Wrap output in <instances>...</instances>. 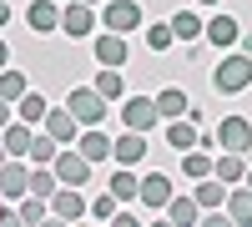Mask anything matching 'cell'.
<instances>
[{
  "mask_svg": "<svg viewBox=\"0 0 252 227\" xmlns=\"http://www.w3.org/2000/svg\"><path fill=\"white\" fill-rule=\"evenodd\" d=\"M202 35L212 40L217 51H232V46H237V35H242V26H237L232 15H222V10H217V15L207 20V26H202Z\"/></svg>",
  "mask_w": 252,
  "mask_h": 227,
  "instance_id": "2e32d148",
  "label": "cell"
},
{
  "mask_svg": "<svg viewBox=\"0 0 252 227\" xmlns=\"http://www.w3.org/2000/svg\"><path fill=\"white\" fill-rule=\"evenodd\" d=\"M91 56L101 66H126V61H131V46H126L121 31H96L91 35Z\"/></svg>",
  "mask_w": 252,
  "mask_h": 227,
  "instance_id": "ba28073f",
  "label": "cell"
},
{
  "mask_svg": "<svg viewBox=\"0 0 252 227\" xmlns=\"http://www.w3.org/2000/svg\"><path fill=\"white\" fill-rule=\"evenodd\" d=\"M51 167H56V177L66 182V187H86V182H91V162L81 157L76 147H71V152L61 147V152H56V162H51Z\"/></svg>",
  "mask_w": 252,
  "mask_h": 227,
  "instance_id": "9c48e42d",
  "label": "cell"
},
{
  "mask_svg": "<svg viewBox=\"0 0 252 227\" xmlns=\"http://www.w3.org/2000/svg\"><path fill=\"white\" fill-rule=\"evenodd\" d=\"M0 162H5V152H0Z\"/></svg>",
  "mask_w": 252,
  "mask_h": 227,
  "instance_id": "b9f144b4",
  "label": "cell"
},
{
  "mask_svg": "<svg viewBox=\"0 0 252 227\" xmlns=\"http://www.w3.org/2000/svg\"><path fill=\"white\" fill-rule=\"evenodd\" d=\"M91 86H96L101 96H106V101H121V96H126V81H121V66H101V76L91 81Z\"/></svg>",
  "mask_w": 252,
  "mask_h": 227,
  "instance_id": "83f0119b",
  "label": "cell"
},
{
  "mask_svg": "<svg viewBox=\"0 0 252 227\" xmlns=\"http://www.w3.org/2000/svg\"><path fill=\"white\" fill-rule=\"evenodd\" d=\"M86 5H96V10H101V5H106V0H86Z\"/></svg>",
  "mask_w": 252,
  "mask_h": 227,
  "instance_id": "ab89813d",
  "label": "cell"
},
{
  "mask_svg": "<svg viewBox=\"0 0 252 227\" xmlns=\"http://www.w3.org/2000/svg\"><path fill=\"white\" fill-rule=\"evenodd\" d=\"M66 106L76 111V121H81V127H101V121H106V96H101L96 86H71Z\"/></svg>",
  "mask_w": 252,
  "mask_h": 227,
  "instance_id": "7a4b0ae2",
  "label": "cell"
},
{
  "mask_svg": "<svg viewBox=\"0 0 252 227\" xmlns=\"http://www.w3.org/2000/svg\"><path fill=\"white\" fill-rule=\"evenodd\" d=\"M56 187H61L56 167H31V192H35V197H51Z\"/></svg>",
  "mask_w": 252,
  "mask_h": 227,
  "instance_id": "1f68e13d",
  "label": "cell"
},
{
  "mask_svg": "<svg viewBox=\"0 0 252 227\" xmlns=\"http://www.w3.org/2000/svg\"><path fill=\"white\" fill-rule=\"evenodd\" d=\"M247 86H252V56L247 51H227L212 66V91L217 96H242Z\"/></svg>",
  "mask_w": 252,
  "mask_h": 227,
  "instance_id": "6da1fadb",
  "label": "cell"
},
{
  "mask_svg": "<svg viewBox=\"0 0 252 227\" xmlns=\"http://www.w3.org/2000/svg\"><path fill=\"white\" fill-rule=\"evenodd\" d=\"M227 222H237V227H252V187H247V182L227 187Z\"/></svg>",
  "mask_w": 252,
  "mask_h": 227,
  "instance_id": "ac0fdd59",
  "label": "cell"
},
{
  "mask_svg": "<svg viewBox=\"0 0 252 227\" xmlns=\"http://www.w3.org/2000/svg\"><path fill=\"white\" fill-rule=\"evenodd\" d=\"M26 192H31V162L26 157H5V162H0V197L20 202Z\"/></svg>",
  "mask_w": 252,
  "mask_h": 227,
  "instance_id": "277c9868",
  "label": "cell"
},
{
  "mask_svg": "<svg viewBox=\"0 0 252 227\" xmlns=\"http://www.w3.org/2000/svg\"><path fill=\"white\" fill-rule=\"evenodd\" d=\"M237 46H242V51L252 56V31H242V35H237Z\"/></svg>",
  "mask_w": 252,
  "mask_h": 227,
  "instance_id": "74e56055",
  "label": "cell"
},
{
  "mask_svg": "<svg viewBox=\"0 0 252 227\" xmlns=\"http://www.w3.org/2000/svg\"><path fill=\"white\" fill-rule=\"evenodd\" d=\"M136 202H146V207L166 212V202H172V177H166V172H152V177H141V192H136Z\"/></svg>",
  "mask_w": 252,
  "mask_h": 227,
  "instance_id": "e0dca14e",
  "label": "cell"
},
{
  "mask_svg": "<svg viewBox=\"0 0 252 227\" xmlns=\"http://www.w3.org/2000/svg\"><path fill=\"white\" fill-rule=\"evenodd\" d=\"M76 152L91 162V167H101V162L111 157V136L101 131V127H81V136H76Z\"/></svg>",
  "mask_w": 252,
  "mask_h": 227,
  "instance_id": "5bb4252c",
  "label": "cell"
},
{
  "mask_svg": "<svg viewBox=\"0 0 252 227\" xmlns=\"http://www.w3.org/2000/svg\"><path fill=\"white\" fill-rule=\"evenodd\" d=\"M172 40H177L172 20H166V26H146V51H172Z\"/></svg>",
  "mask_w": 252,
  "mask_h": 227,
  "instance_id": "836d02e7",
  "label": "cell"
},
{
  "mask_svg": "<svg viewBox=\"0 0 252 227\" xmlns=\"http://www.w3.org/2000/svg\"><path fill=\"white\" fill-rule=\"evenodd\" d=\"M10 10H15V0H0V31L10 26Z\"/></svg>",
  "mask_w": 252,
  "mask_h": 227,
  "instance_id": "e575fe53",
  "label": "cell"
},
{
  "mask_svg": "<svg viewBox=\"0 0 252 227\" xmlns=\"http://www.w3.org/2000/svg\"><path fill=\"white\" fill-rule=\"evenodd\" d=\"M40 127H46V131L61 141V147H76V136H81V121H76V111H71V106H51Z\"/></svg>",
  "mask_w": 252,
  "mask_h": 227,
  "instance_id": "30bf717a",
  "label": "cell"
},
{
  "mask_svg": "<svg viewBox=\"0 0 252 227\" xmlns=\"http://www.w3.org/2000/svg\"><path fill=\"white\" fill-rule=\"evenodd\" d=\"M187 106H192V101H187V91H182V86H166V91H157V116H161V121H177V116H187Z\"/></svg>",
  "mask_w": 252,
  "mask_h": 227,
  "instance_id": "7402d4cb",
  "label": "cell"
},
{
  "mask_svg": "<svg viewBox=\"0 0 252 227\" xmlns=\"http://www.w3.org/2000/svg\"><path fill=\"white\" fill-rule=\"evenodd\" d=\"M15 217H20V222H46V217H51V197H35V192H26V197L15 202Z\"/></svg>",
  "mask_w": 252,
  "mask_h": 227,
  "instance_id": "484cf974",
  "label": "cell"
},
{
  "mask_svg": "<svg viewBox=\"0 0 252 227\" xmlns=\"http://www.w3.org/2000/svg\"><path fill=\"white\" fill-rule=\"evenodd\" d=\"M217 147L252 157V121H247V116H222V121H217Z\"/></svg>",
  "mask_w": 252,
  "mask_h": 227,
  "instance_id": "8992f818",
  "label": "cell"
},
{
  "mask_svg": "<svg viewBox=\"0 0 252 227\" xmlns=\"http://www.w3.org/2000/svg\"><path fill=\"white\" fill-rule=\"evenodd\" d=\"M56 152H61V141L46 131V127H35V136H31V152H26V162L31 167H51L56 162Z\"/></svg>",
  "mask_w": 252,
  "mask_h": 227,
  "instance_id": "ffe728a7",
  "label": "cell"
},
{
  "mask_svg": "<svg viewBox=\"0 0 252 227\" xmlns=\"http://www.w3.org/2000/svg\"><path fill=\"white\" fill-rule=\"evenodd\" d=\"M197 5H222V0H197Z\"/></svg>",
  "mask_w": 252,
  "mask_h": 227,
  "instance_id": "f35d334b",
  "label": "cell"
},
{
  "mask_svg": "<svg viewBox=\"0 0 252 227\" xmlns=\"http://www.w3.org/2000/svg\"><path fill=\"white\" fill-rule=\"evenodd\" d=\"M212 177H222L227 187H237V182L247 177V157L242 152H217L212 157Z\"/></svg>",
  "mask_w": 252,
  "mask_h": 227,
  "instance_id": "d6986e66",
  "label": "cell"
},
{
  "mask_svg": "<svg viewBox=\"0 0 252 227\" xmlns=\"http://www.w3.org/2000/svg\"><path fill=\"white\" fill-rule=\"evenodd\" d=\"M197 207H202V212L227 207V182H222V177H202V182H197Z\"/></svg>",
  "mask_w": 252,
  "mask_h": 227,
  "instance_id": "44dd1931",
  "label": "cell"
},
{
  "mask_svg": "<svg viewBox=\"0 0 252 227\" xmlns=\"http://www.w3.org/2000/svg\"><path fill=\"white\" fill-rule=\"evenodd\" d=\"M182 177H187V182H202V177H212V152H207V147H192V152H182Z\"/></svg>",
  "mask_w": 252,
  "mask_h": 227,
  "instance_id": "cb8c5ba5",
  "label": "cell"
},
{
  "mask_svg": "<svg viewBox=\"0 0 252 227\" xmlns=\"http://www.w3.org/2000/svg\"><path fill=\"white\" fill-rule=\"evenodd\" d=\"M106 187H111L121 202H136V192H141V177H136V167H121V172L106 182Z\"/></svg>",
  "mask_w": 252,
  "mask_h": 227,
  "instance_id": "f546056e",
  "label": "cell"
},
{
  "mask_svg": "<svg viewBox=\"0 0 252 227\" xmlns=\"http://www.w3.org/2000/svg\"><path fill=\"white\" fill-rule=\"evenodd\" d=\"M26 91H31V81H26V71H15V66H5V71H0V96H5L10 106H15V101L26 96Z\"/></svg>",
  "mask_w": 252,
  "mask_h": 227,
  "instance_id": "f1b7e54d",
  "label": "cell"
},
{
  "mask_svg": "<svg viewBox=\"0 0 252 227\" xmlns=\"http://www.w3.org/2000/svg\"><path fill=\"white\" fill-rule=\"evenodd\" d=\"M26 26H31L35 35L61 31V0H31V5H26Z\"/></svg>",
  "mask_w": 252,
  "mask_h": 227,
  "instance_id": "4fadbf2b",
  "label": "cell"
},
{
  "mask_svg": "<svg viewBox=\"0 0 252 227\" xmlns=\"http://www.w3.org/2000/svg\"><path fill=\"white\" fill-rule=\"evenodd\" d=\"M31 136H35V127H31V121L10 116L5 127H0V152H5V157H26V152H31Z\"/></svg>",
  "mask_w": 252,
  "mask_h": 227,
  "instance_id": "7c38bea8",
  "label": "cell"
},
{
  "mask_svg": "<svg viewBox=\"0 0 252 227\" xmlns=\"http://www.w3.org/2000/svg\"><path fill=\"white\" fill-rule=\"evenodd\" d=\"M166 147H177V152H192V147H197V121H192V116H177V121H166Z\"/></svg>",
  "mask_w": 252,
  "mask_h": 227,
  "instance_id": "603a6c76",
  "label": "cell"
},
{
  "mask_svg": "<svg viewBox=\"0 0 252 227\" xmlns=\"http://www.w3.org/2000/svg\"><path fill=\"white\" fill-rule=\"evenodd\" d=\"M157 96H121V127L131 131H152L157 127Z\"/></svg>",
  "mask_w": 252,
  "mask_h": 227,
  "instance_id": "52a82bcc",
  "label": "cell"
},
{
  "mask_svg": "<svg viewBox=\"0 0 252 227\" xmlns=\"http://www.w3.org/2000/svg\"><path fill=\"white\" fill-rule=\"evenodd\" d=\"M10 116H15V111H10V101H5V96H0V127H5V121H10Z\"/></svg>",
  "mask_w": 252,
  "mask_h": 227,
  "instance_id": "8d00e7d4",
  "label": "cell"
},
{
  "mask_svg": "<svg viewBox=\"0 0 252 227\" xmlns=\"http://www.w3.org/2000/svg\"><path fill=\"white\" fill-rule=\"evenodd\" d=\"M96 20H101V10L86 5V0H71V5H61V31H66L71 40H91V35H96Z\"/></svg>",
  "mask_w": 252,
  "mask_h": 227,
  "instance_id": "3957f363",
  "label": "cell"
},
{
  "mask_svg": "<svg viewBox=\"0 0 252 227\" xmlns=\"http://www.w3.org/2000/svg\"><path fill=\"white\" fill-rule=\"evenodd\" d=\"M202 26H207V20H202V15H192V10H177V15H172L177 40H202Z\"/></svg>",
  "mask_w": 252,
  "mask_h": 227,
  "instance_id": "4dcf8cb0",
  "label": "cell"
},
{
  "mask_svg": "<svg viewBox=\"0 0 252 227\" xmlns=\"http://www.w3.org/2000/svg\"><path fill=\"white\" fill-rule=\"evenodd\" d=\"M141 157H146V131H131V127H126V131L111 141V162H121V167H136Z\"/></svg>",
  "mask_w": 252,
  "mask_h": 227,
  "instance_id": "9a60e30c",
  "label": "cell"
},
{
  "mask_svg": "<svg viewBox=\"0 0 252 227\" xmlns=\"http://www.w3.org/2000/svg\"><path fill=\"white\" fill-rule=\"evenodd\" d=\"M242 182H247V187H252V167H247V177H242Z\"/></svg>",
  "mask_w": 252,
  "mask_h": 227,
  "instance_id": "60d3db41",
  "label": "cell"
},
{
  "mask_svg": "<svg viewBox=\"0 0 252 227\" xmlns=\"http://www.w3.org/2000/svg\"><path fill=\"white\" fill-rule=\"evenodd\" d=\"M46 111H51V101L40 96V91H26V96L15 101V116H20V121H31V127H40V121H46Z\"/></svg>",
  "mask_w": 252,
  "mask_h": 227,
  "instance_id": "d4e9b609",
  "label": "cell"
},
{
  "mask_svg": "<svg viewBox=\"0 0 252 227\" xmlns=\"http://www.w3.org/2000/svg\"><path fill=\"white\" fill-rule=\"evenodd\" d=\"M166 217H172L177 227H197L202 207H197V197H172V202H166Z\"/></svg>",
  "mask_w": 252,
  "mask_h": 227,
  "instance_id": "4316f807",
  "label": "cell"
},
{
  "mask_svg": "<svg viewBox=\"0 0 252 227\" xmlns=\"http://www.w3.org/2000/svg\"><path fill=\"white\" fill-rule=\"evenodd\" d=\"M101 26H106V31H121V35H131L136 26H146V15H141L136 0H106V5H101Z\"/></svg>",
  "mask_w": 252,
  "mask_h": 227,
  "instance_id": "5b68a950",
  "label": "cell"
},
{
  "mask_svg": "<svg viewBox=\"0 0 252 227\" xmlns=\"http://www.w3.org/2000/svg\"><path fill=\"white\" fill-rule=\"evenodd\" d=\"M116 212H121V197H116L111 187L101 192V197H91V217H101V222H111Z\"/></svg>",
  "mask_w": 252,
  "mask_h": 227,
  "instance_id": "d6a6232c",
  "label": "cell"
},
{
  "mask_svg": "<svg viewBox=\"0 0 252 227\" xmlns=\"http://www.w3.org/2000/svg\"><path fill=\"white\" fill-rule=\"evenodd\" d=\"M51 217L56 222H76V217H86V197H81V187H61L51 192Z\"/></svg>",
  "mask_w": 252,
  "mask_h": 227,
  "instance_id": "8fae6325",
  "label": "cell"
},
{
  "mask_svg": "<svg viewBox=\"0 0 252 227\" xmlns=\"http://www.w3.org/2000/svg\"><path fill=\"white\" fill-rule=\"evenodd\" d=\"M10 66V46H5V35H0V71Z\"/></svg>",
  "mask_w": 252,
  "mask_h": 227,
  "instance_id": "d590c367",
  "label": "cell"
}]
</instances>
